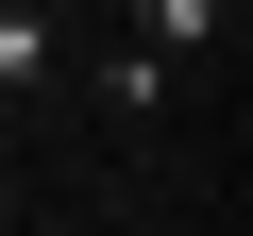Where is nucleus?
<instances>
[{
	"instance_id": "nucleus-1",
	"label": "nucleus",
	"mask_w": 253,
	"mask_h": 236,
	"mask_svg": "<svg viewBox=\"0 0 253 236\" xmlns=\"http://www.w3.org/2000/svg\"><path fill=\"white\" fill-rule=\"evenodd\" d=\"M68 34H51V0H0V101H51Z\"/></svg>"
},
{
	"instance_id": "nucleus-2",
	"label": "nucleus",
	"mask_w": 253,
	"mask_h": 236,
	"mask_svg": "<svg viewBox=\"0 0 253 236\" xmlns=\"http://www.w3.org/2000/svg\"><path fill=\"white\" fill-rule=\"evenodd\" d=\"M135 51H169V68L186 51H236V0H135Z\"/></svg>"
},
{
	"instance_id": "nucleus-3",
	"label": "nucleus",
	"mask_w": 253,
	"mask_h": 236,
	"mask_svg": "<svg viewBox=\"0 0 253 236\" xmlns=\"http://www.w3.org/2000/svg\"><path fill=\"white\" fill-rule=\"evenodd\" d=\"M101 118H169V51L118 34V51H101Z\"/></svg>"
}]
</instances>
